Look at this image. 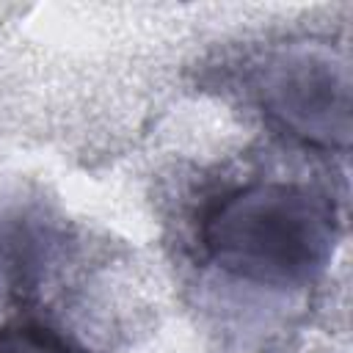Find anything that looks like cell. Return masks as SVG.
<instances>
[{"instance_id": "obj_1", "label": "cell", "mask_w": 353, "mask_h": 353, "mask_svg": "<svg viewBox=\"0 0 353 353\" xmlns=\"http://www.w3.org/2000/svg\"><path fill=\"white\" fill-rule=\"evenodd\" d=\"M342 221L334 196L287 179H251L204 204L196 223L201 259L259 290L312 287L331 265Z\"/></svg>"}, {"instance_id": "obj_2", "label": "cell", "mask_w": 353, "mask_h": 353, "mask_svg": "<svg viewBox=\"0 0 353 353\" xmlns=\"http://www.w3.org/2000/svg\"><path fill=\"white\" fill-rule=\"evenodd\" d=\"M265 124L314 149L347 152L350 72L325 41H290L262 52L245 77Z\"/></svg>"}, {"instance_id": "obj_3", "label": "cell", "mask_w": 353, "mask_h": 353, "mask_svg": "<svg viewBox=\"0 0 353 353\" xmlns=\"http://www.w3.org/2000/svg\"><path fill=\"white\" fill-rule=\"evenodd\" d=\"M25 240L28 232L17 226L0 229V303L25 295L36 284V254Z\"/></svg>"}, {"instance_id": "obj_4", "label": "cell", "mask_w": 353, "mask_h": 353, "mask_svg": "<svg viewBox=\"0 0 353 353\" xmlns=\"http://www.w3.org/2000/svg\"><path fill=\"white\" fill-rule=\"evenodd\" d=\"M0 353H88V350L47 323L17 320L0 325Z\"/></svg>"}]
</instances>
